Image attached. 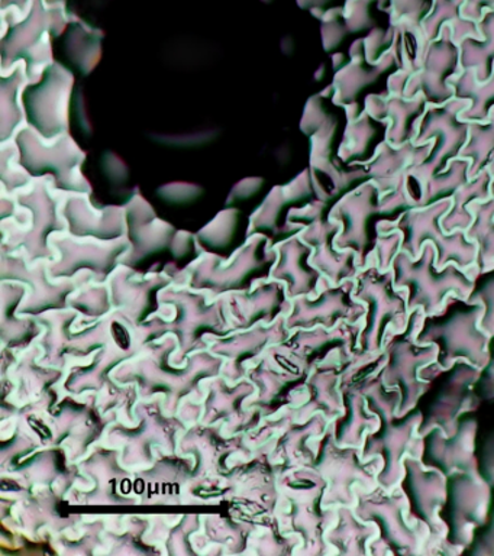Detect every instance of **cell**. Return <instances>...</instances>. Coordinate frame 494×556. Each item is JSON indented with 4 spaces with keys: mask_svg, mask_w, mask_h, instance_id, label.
<instances>
[{
    "mask_svg": "<svg viewBox=\"0 0 494 556\" xmlns=\"http://www.w3.org/2000/svg\"><path fill=\"white\" fill-rule=\"evenodd\" d=\"M379 365L380 363L358 381L367 397L368 408L375 412L381 421L380 430L367 434L362 456L364 459H375L377 456H381L383 468L377 478H379V485L390 490L405 477L403 460L406 456L411 455L419 458L422 455L423 437L419 433V428L423 416L419 413L405 415V419L394 424L402 403L401 390L389 389L384 384Z\"/></svg>",
    "mask_w": 494,
    "mask_h": 556,
    "instance_id": "6da1fadb",
    "label": "cell"
},
{
    "mask_svg": "<svg viewBox=\"0 0 494 556\" xmlns=\"http://www.w3.org/2000/svg\"><path fill=\"white\" fill-rule=\"evenodd\" d=\"M457 295L451 294L444 313L425 316L416 333V342L438 346V367L445 371L457 361H467L483 369L489 364V334L481 329L484 307L479 303L459 306Z\"/></svg>",
    "mask_w": 494,
    "mask_h": 556,
    "instance_id": "7a4b0ae2",
    "label": "cell"
},
{
    "mask_svg": "<svg viewBox=\"0 0 494 556\" xmlns=\"http://www.w3.org/2000/svg\"><path fill=\"white\" fill-rule=\"evenodd\" d=\"M392 267L394 287L409 289L407 306L410 313L420 308L425 316L438 315L444 311L451 294L467 302L474 290V282L455 265L438 268L436 250L432 243L423 247L418 260L405 251L398 252Z\"/></svg>",
    "mask_w": 494,
    "mask_h": 556,
    "instance_id": "3957f363",
    "label": "cell"
},
{
    "mask_svg": "<svg viewBox=\"0 0 494 556\" xmlns=\"http://www.w3.org/2000/svg\"><path fill=\"white\" fill-rule=\"evenodd\" d=\"M423 317V312L416 308L405 330H389L390 338L384 339L385 348L381 354L379 371L389 389L401 390L398 416L407 415L418 404L428 390V382L419 378V372L438 359L436 345L416 342V333L422 326Z\"/></svg>",
    "mask_w": 494,
    "mask_h": 556,
    "instance_id": "277c9868",
    "label": "cell"
},
{
    "mask_svg": "<svg viewBox=\"0 0 494 556\" xmlns=\"http://www.w3.org/2000/svg\"><path fill=\"white\" fill-rule=\"evenodd\" d=\"M354 298L368 307L358 339L362 351L380 352L389 330L402 332L409 324V306L394 287L389 271H381L379 267L366 269L359 276Z\"/></svg>",
    "mask_w": 494,
    "mask_h": 556,
    "instance_id": "5b68a950",
    "label": "cell"
},
{
    "mask_svg": "<svg viewBox=\"0 0 494 556\" xmlns=\"http://www.w3.org/2000/svg\"><path fill=\"white\" fill-rule=\"evenodd\" d=\"M357 498L355 515L359 519L371 521L379 530V536L371 543V547H384L383 554L392 552L411 555L422 551L427 536H423L418 526H411L407 520L409 500L406 494L379 485L372 490L359 491Z\"/></svg>",
    "mask_w": 494,
    "mask_h": 556,
    "instance_id": "8992f818",
    "label": "cell"
},
{
    "mask_svg": "<svg viewBox=\"0 0 494 556\" xmlns=\"http://www.w3.org/2000/svg\"><path fill=\"white\" fill-rule=\"evenodd\" d=\"M449 206V202H440L432 207L407 212L397 228V232L405 235L402 250L411 258H418L423 250V243L431 241L436 250L438 268H445L449 261H454L459 268L474 264L479 252L476 242H472L467 233L458 230L446 233L441 229L438 219L448 212Z\"/></svg>",
    "mask_w": 494,
    "mask_h": 556,
    "instance_id": "52a82bcc",
    "label": "cell"
},
{
    "mask_svg": "<svg viewBox=\"0 0 494 556\" xmlns=\"http://www.w3.org/2000/svg\"><path fill=\"white\" fill-rule=\"evenodd\" d=\"M16 146L25 172L31 176L53 174L62 189L88 193V182L77 173L85 156L71 138L64 137L55 146L46 147L42 139L27 128L16 135Z\"/></svg>",
    "mask_w": 494,
    "mask_h": 556,
    "instance_id": "ba28073f",
    "label": "cell"
},
{
    "mask_svg": "<svg viewBox=\"0 0 494 556\" xmlns=\"http://www.w3.org/2000/svg\"><path fill=\"white\" fill-rule=\"evenodd\" d=\"M72 85V73L51 64L41 81L24 90L28 122L42 138L53 139L67 129Z\"/></svg>",
    "mask_w": 494,
    "mask_h": 556,
    "instance_id": "9c48e42d",
    "label": "cell"
},
{
    "mask_svg": "<svg viewBox=\"0 0 494 556\" xmlns=\"http://www.w3.org/2000/svg\"><path fill=\"white\" fill-rule=\"evenodd\" d=\"M448 378L441 386L435 399L429 404L425 413L419 433L425 437L433 428H441L448 437L457 432L459 417L474 410L477 397V382L483 369L474 367L467 361H457L453 367L445 369Z\"/></svg>",
    "mask_w": 494,
    "mask_h": 556,
    "instance_id": "30bf717a",
    "label": "cell"
},
{
    "mask_svg": "<svg viewBox=\"0 0 494 556\" xmlns=\"http://www.w3.org/2000/svg\"><path fill=\"white\" fill-rule=\"evenodd\" d=\"M406 497L410 503V513L427 526L429 536L440 538L444 533L440 511L448 498L445 473L440 469L425 467L422 460L407 455L405 460Z\"/></svg>",
    "mask_w": 494,
    "mask_h": 556,
    "instance_id": "8fae6325",
    "label": "cell"
},
{
    "mask_svg": "<svg viewBox=\"0 0 494 556\" xmlns=\"http://www.w3.org/2000/svg\"><path fill=\"white\" fill-rule=\"evenodd\" d=\"M492 485L480 471L453 476L451 498H453V530L451 545L467 546L471 543L474 529L483 525L489 515Z\"/></svg>",
    "mask_w": 494,
    "mask_h": 556,
    "instance_id": "7c38bea8",
    "label": "cell"
},
{
    "mask_svg": "<svg viewBox=\"0 0 494 556\" xmlns=\"http://www.w3.org/2000/svg\"><path fill=\"white\" fill-rule=\"evenodd\" d=\"M477 421L467 419L459 424L457 432L446 434L441 428H433L425 434L428 441L425 467L440 469L446 477L457 473L480 471L476 459Z\"/></svg>",
    "mask_w": 494,
    "mask_h": 556,
    "instance_id": "4fadbf2b",
    "label": "cell"
},
{
    "mask_svg": "<svg viewBox=\"0 0 494 556\" xmlns=\"http://www.w3.org/2000/svg\"><path fill=\"white\" fill-rule=\"evenodd\" d=\"M346 400L350 415L338 430V441L353 447L363 446L367 434L375 432L379 426L380 417L368 408L367 397L358 381L346 391Z\"/></svg>",
    "mask_w": 494,
    "mask_h": 556,
    "instance_id": "5bb4252c",
    "label": "cell"
},
{
    "mask_svg": "<svg viewBox=\"0 0 494 556\" xmlns=\"http://www.w3.org/2000/svg\"><path fill=\"white\" fill-rule=\"evenodd\" d=\"M466 233L479 248L477 263L481 271L492 269L494 267V200L479 204L476 219L472 220Z\"/></svg>",
    "mask_w": 494,
    "mask_h": 556,
    "instance_id": "9a60e30c",
    "label": "cell"
},
{
    "mask_svg": "<svg viewBox=\"0 0 494 556\" xmlns=\"http://www.w3.org/2000/svg\"><path fill=\"white\" fill-rule=\"evenodd\" d=\"M344 525L341 523V538L338 545L344 554L366 555L368 546H371L372 539L377 536L379 530L371 521L359 519L357 515L346 511L344 516Z\"/></svg>",
    "mask_w": 494,
    "mask_h": 556,
    "instance_id": "2e32d148",
    "label": "cell"
},
{
    "mask_svg": "<svg viewBox=\"0 0 494 556\" xmlns=\"http://www.w3.org/2000/svg\"><path fill=\"white\" fill-rule=\"evenodd\" d=\"M75 34L76 37L68 38L67 41V63L76 72L89 74L101 56V38H94L93 34L85 33L80 26H77Z\"/></svg>",
    "mask_w": 494,
    "mask_h": 556,
    "instance_id": "e0dca14e",
    "label": "cell"
},
{
    "mask_svg": "<svg viewBox=\"0 0 494 556\" xmlns=\"http://www.w3.org/2000/svg\"><path fill=\"white\" fill-rule=\"evenodd\" d=\"M467 302L479 303L484 307L480 326L489 337H494V271L480 289L472 290Z\"/></svg>",
    "mask_w": 494,
    "mask_h": 556,
    "instance_id": "ac0fdd59",
    "label": "cell"
},
{
    "mask_svg": "<svg viewBox=\"0 0 494 556\" xmlns=\"http://www.w3.org/2000/svg\"><path fill=\"white\" fill-rule=\"evenodd\" d=\"M398 247H401V232H397V230L379 239V243H377V263H379L381 271H388L394 256L398 254Z\"/></svg>",
    "mask_w": 494,
    "mask_h": 556,
    "instance_id": "d6986e66",
    "label": "cell"
},
{
    "mask_svg": "<svg viewBox=\"0 0 494 556\" xmlns=\"http://www.w3.org/2000/svg\"><path fill=\"white\" fill-rule=\"evenodd\" d=\"M103 173L110 178L112 185L123 187L128 180V168L115 154L103 155Z\"/></svg>",
    "mask_w": 494,
    "mask_h": 556,
    "instance_id": "ffe728a7",
    "label": "cell"
},
{
    "mask_svg": "<svg viewBox=\"0 0 494 556\" xmlns=\"http://www.w3.org/2000/svg\"><path fill=\"white\" fill-rule=\"evenodd\" d=\"M480 472L490 485H494V432L485 439L481 450Z\"/></svg>",
    "mask_w": 494,
    "mask_h": 556,
    "instance_id": "44dd1931",
    "label": "cell"
},
{
    "mask_svg": "<svg viewBox=\"0 0 494 556\" xmlns=\"http://www.w3.org/2000/svg\"><path fill=\"white\" fill-rule=\"evenodd\" d=\"M160 195H162V199L173 198V200H179V199H194L198 198L199 193H201V190L198 189L197 186H190V185H172L168 187H164V189H160L159 191Z\"/></svg>",
    "mask_w": 494,
    "mask_h": 556,
    "instance_id": "7402d4cb",
    "label": "cell"
},
{
    "mask_svg": "<svg viewBox=\"0 0 494 556\" xmlns=\"http://www.w3.org/2000/svg\"><path fill=\"white\" fill-rule=\"evenodd\" d=\"M479 382V394L485 400L494 399V363L489 361V364L483 368Z\"/></svg>",
    "mask_w": 494,
    "mask_h": 556,
    "instance_id": "603a6c76",
    "label": "cell"
},
{
    "mask_svg": "<svg viewBox=\"0 0 494 556\" xmlns=\"http://www.w3.org/2000/svg\"><path fill=\"white\" fill-rule=\"evenodd\" d=\"M476 555H494V516L492 526L487 532L480 536L479 542L476 543Z\"/></svg>",
    "mask_w": 494,
    "mask_h": 556,
    "instance_id": "cb8c5ba5",
    "label": "cell"
},
{
    "mask_svg": "<svg viewBox=\"0 0 494 556\" xmlns=\"http://www.w3.org/2000/svg\"><path fill=\"white\" fill-rule=\"evenodd\" d=\"M489 361H492V363H494V351H493L492 356H490V359H489Z\"/></svg>",
    "mask_w": 494,
    "mask_h": 556,
    "instance_id": "d4e9b609",
    "label": "cell"
}]
</instances>
